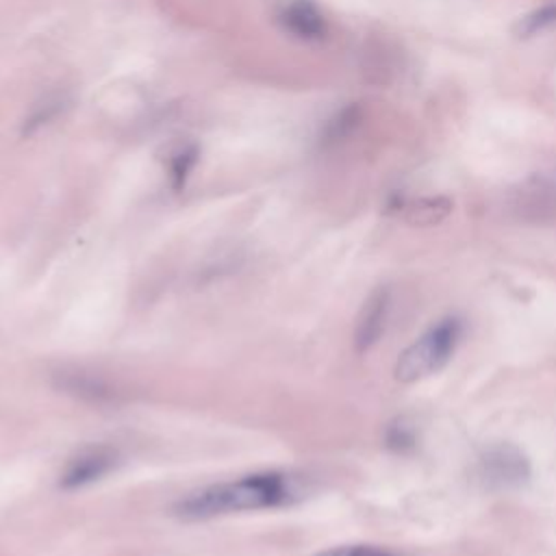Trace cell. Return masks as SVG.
Segmentation results:
<instances>
[{
    "label": "cell",
    "mask_w": 556,
    "mask_h": 556,
    "mask_svg": "<svg viewBox=\"0 0 556 556\" xmlns=\"http://www.w3.org/2000/svg\"><path fill=\"white\" fill-rule=\"evenodd\" d=\"M304 495L302 480L287 471H256L241 478L202 486L174 504L180 519H213L232 513L278 508L298 502Z\"/></svg>",
    "instance_id": "1"
},
{
    "label": "cell",
    "mask_w": 556,
    "mask_h": 556,
    "mask_svg": "<svg viewBox=\"0 0 556 556\" xmlns=\"http://www.w3.org/2000/svg\"><path fill=\"white\" fill-rule=\"evenodd\" d=\"M463 334L458 317H443L432 324L421 337H417L395 363V380L417 382L430 374H437L454 354Z\"/></svg>",
    "instance_id": "2"
},
{
    "label": "cell",
    "mask_w": 556,
    "mask_h": 556,
    "mask_svg": "<svg viewBox=\"0 0 556 556\" xmlns=\"http://www.w3.org/2000/svg\"><path fill=\"white\" fill-rule=\"evenodd\" d=\"M476 478L491 491H515L530 482L532 465L521 447L497 441L478 454Z\"/></svg>",
    "instance_id": "3"
},
{
    "label": "cell",
    "mask_w": 556,
    "mask_h": 556,
    "mask_svg": "<svg viewBox=\"0 0 556 556\" xmlns=\"http://www.w3.org/2000/svg\"><path fill=\"white\" fill-rule=\"evenodd\" d=\"M119 463V454L115 447L98 443V445H85L80 447L63 467L59 476V486L65 491L87 486L109 471H113Z\"/></svg>",
    "instance_id": "4"
},
{
    "label": "cell",
    "mask_w": 556,
    "mask_h": 556,
    "mask_svg": "<svg viewBox=\"0 0 556 556\" xmlns=\"http://www.w3.org/2000/svg\"><path fill=\"white\" fill-rule=\"evenodd\" d=\"M276 22L298 41L313 43L328 35L326 17L313 0H287L276 13Z\"/></svg>",
    "instance_id": "5"
},
{
    "label": "cell",
    "mask_w": 556,
    "mask_h": 556,
    "mask_svg": "<svg viewBox=\"0 0 556 556\" xmlns=\"http://www.w3.org/2000/svg\"><path fill=\"white\" fill-rule=\"evenodd\" d=\"M389 308H391V291L389 287H378L369 293L365 300L356 328H354V348L356 352H367L371 345L378 343V339L384 332L387 319H389Z\"/></svg>",
    "instance_id": "6"
},
{
    "label": "cell",
    "mask_w": 556,
    "mask_h": 556,
    "mask_svg": "<svg viewBox=\"0 0 556 556\" xmlns=\"http://www.w3.org/2000/svg\"><path fill=\"white\" fill-rule=\"evenodd\" d=\"M454 208V202L445 195H426L417 200H395L391 211H395L410 226H434L441 224Z\"/></svg>",
    "instance_id": "7"
},
{
    "label": "cell",
    "mask_w": 556,
    "mask_h": 556,
    "mask_svg": "<svg viewBox=\"0 0 556 556\" xmlns=\"http://www.w3.org/2000/svg\"><path fill=\"white\" fill-rule=\"evenodd\" d=\"M70 106V96L65 91H52L46 93L41 100H37L28 115L22 122V135H35L41 128L50 126L59 115H63V111Z\"/></svg>",
    "instance_id": "8"
},
{
    "label": "cell",
    "mask_w": 556,
    "mask_h": 556,
    "mask_svg": "<svg viewBox=\"0 0 556 556\" xmlns=\"http://www.w3.org/2000/svg\"><path fill=\"white\" fill-rule=\"evenodd\" d=\"M59 387L67 393H74V395H80V397H87L91 402H102L106 397H111V387L93 376V374H85L80 369H74V371H61L59 374Z\"/></svg>",
    "instance_id": "9"
},
{
    "label": "cell",
    "mask_w": 556,
    "mask_h": 556,
    "mask_svg": "<svg viewBox=\"0 0 556 556\" xmlns=\"http://www.w3.org/2000/svg\"><path fill=\"white\" fill-rule=\"evenodd\" d=\"M198 156H200V150L195 143H185V146H178L172 154H169V161H167V176H169V185L178 191L185 187L187 178L191 176L195 163H198Z\"/></svg>",
    "instance_id": "10"
},
{
    "label": "cell",
    "mask_w": 556,
    "mask_h": 556,
    "mask_svg": "<svg viewBox=\"0 0 556 556\" xmlns=\"http://www.w3.org/2000/svg\"><path fill=\"white\" fill-rule=\"evenodd\" d=\"M361 122V106L358 104H350V106H343L341 111H337L324 126V132H321V141L324 143H339L343 139H348L354 128L358 126Z\"/></svg>",
    "instance_id": "11"
},
{
    "label": "cell",
    "mask_w": 556,
    "mask_h": 556,
    "mask_svg": "<svg viewBox=\"0 0 556 556\" xmlns=\"http://www.w3.org/2000/svg\"><path fill=\"white\" fill-rule=\"evenodd\" d=\"M384 445L393 452H410L417 447V428L406 417L393 419L384 430Z\"/></svg>",
    "instance_id": "12"
},
{
    "label": "cell",
    "mask_w": 556,
    "mask_h": 556,
    "mask_svg": "<svg viewBox=\"0 0 556 556\" xmlns=\"http://www.w3.org/2000/svg\"><path fill=\"white\" fill-rule=\"evenodd\" d=\"M556 24V4H547V7H541L523 17H519L517 26H515V33L519 37H530L543 28H549Z\"/></svg>",
    "instance_id": "13"
},
{
    "label": "cell",
    "mask_w": 556,
    "mask_h": 556,
    "mask_svg": "<svg viewBox=\"0 0 556 556\" xmlns=\"http://www.w3.org/2000/svg\"><path fill=\"white\" fill-rule=\"evenodd\" d=\"M313 556H402L393 549H387L382 545H371V543H350V545H337L324 552H317Z\"/></svg>",
    "instance_id": "14"
},
{
    "label": "cell",
    "mask_w": 556,
    "mask_h": 556,
    "mask_svg": "<svg viewBox=\"0 0 556 556\" xmlns=\"http://www.w3.org/2000/svg\"><path fill=\"white\" fill-rule=\"evenodd\" d=\"M552 176H554V180H556V172H554V174H552Z\"/></svg>",
    "instance_id": "15"
}]
</instances>
